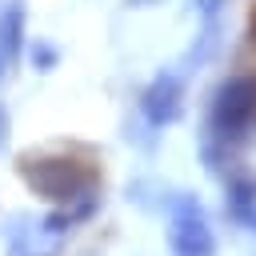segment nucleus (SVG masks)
I'll use <instances>...</instances> for the list:
<instances>
[{
  "label": "nucleus",
  "mask_w": 256,
  "mask_h": 256,
  "mask_svg": "<svg viewBox=\"0 0 256 256\" xmlns=\"http://www.w3.org/2000/svg\"><path fill=\"white\" fill-rule=\"evenodd\" d=\"M252 40H256V12H252Z\"/></svg>",
  "instance_id": "1"
}]
</instances>
